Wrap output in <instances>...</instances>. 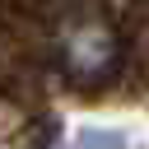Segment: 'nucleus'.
<instances>
[{
  "label": "nucleus",
  "instance_id": "obj_1",
  "mask_svg": "<svg viewBox=\"0 0 149 149\" xmlns=\"http://www.w3.org/2000/svg\"><path fill=\"white\" fill-rule=\"evenodd\" d=\"M116 56V37L102 19L93 14H74L56 28V61L74 74V79H98Z\"/></svg>",
  "mask_w": 149,
  "mask_h": 149
}]
</instances>
